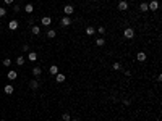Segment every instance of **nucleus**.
I'll list each match as a JSON object with an SVG mask.
<instances>
[{"label":"nucleus","instance_id":"obj_1","mask_svg":"<svg viewBox=\"0 0 162 121\" xmlns=\"http://www.w3.org/2000/svg\"><path fill=\"white\" fill-rule=\"evenodd\" d=\"M123 37L125 39H133V37H135V31H133V29H131V27H125V31H123Z\"/></svg>","mask_w":162,"mask_h":121},{"label":"nucleus","instance_id":"obj_2","mask_svg":"<svg viewBox=\"0 0 162 121\" xmlns=\"http://www.w3.org/2000/svg\"><path fill=\"white\" fill-rule=\"evenodd\" d=\"M63 13H65V15L66 16H70V15H73V13H75V7H73V5H65V7H63Z\"/></svg>","mask_w":162,"mask_h":121},{"label":"nucleus","instance_id":"obj_3","mask_svg":"<svg viewBox=\"0 0 162 121\" xmlns=\"http://www.w3.org/2000/svg\"><path fill=\"white\" fill-rule=\"evenodd\" d=\"M70 24H71V18H70V16H63L62 20H60V26H63V27H68Z\"/></svg>","mask_w":162,"mask_h":121},{"label":"nucleus","instance_id":"obj_4","mask_svg":"<svg viewBox=\"0 0 162 121\" xmlns=\"http://www.w3.org/2000/svg\"><path fill=\"white\" fill-rule=\"evenodd\" d=\"M159 8V2L157 0H151L149 3H147V10H152V12H156Z\"/></svg>","mask_w":162,"mask_h":121},{"label":"nucleus","instance_id":"obj_5","mask_svg":"<svg viewBox=\"0 0 162 121\" xmlns=\"http://www.w3.org/2000/svg\"><path fill=\"white\" fill-rule=\"evenodd\" d=\"M118 10L120 12H127L128 10V2L127 0H120L118 2Z\"/></svg>","mask_w":162,"mask_h":121},{"label":"nucleus","instance_id":"obj_6","mask_svg":"<svg viewBox=\"0 0 162 121\" xmlns=\"http://www.w3.org/2000/svg\"><path fill=\"white\" fill-rule=\"evenodd\" d=\"M41 24H42V26H50V24H52V18H50V16H44L42 20H41Z\"/></svg>","mask_w":162,"mask_h":121},{"label":"nucleus","instance_id":"obj_7","mask_svg":"<svg viewBox=\"0 0 162 121\" xmlns=\"http://www.w3.org/2000/svg\"><path fill=\"white\" fill-rule=\"evenodd\" d=\"M8 29H10V31H16V29H18V21L16 20L10 21V23H8Z\"/></svg>","mask_w":162,"mask_h":121},{"label":"nucleus","instance_id":"obj_8","mask_svg":"<svg viewBox=\"0 0 162 121\" xmlns=\"http://www.w3.org/2000/svg\"><path fill=\"white\" fill-rule=\"evenodd\" d=\"M7 78L10 79V81H13V79L18 78V73H16V71H13V70H10V71L7 73Z\"/></svg>","mask_w":162,"mask_h":121},{"label":"nucleus","instance_id":"obj_9","mask_svg":"<svg viewBox=\"0 0 162 121\" xmlns=\"http://www.w3.org/2000/svg\"><path fill=\"white\" fill-rule=\"evenodd\" d=\"M24 12H26L28 15H31V13L34 12V5H32V3H26V5H24Z\"/></svg>","mask_w":162,"mask_h":121},{"label":"nucleus","instance_id":"obj_10","mask_svg":"<svg viewBox=\"0 0 162 121\" xmlns=\"http://www.w3.org/2000/svg\"><path fill=\"white\" fill-rule=\"evenodd\" d=\"M13 90H15V87H13L12 84H7V86L3 87V92H5V94H8V95L13 94Z\"/></svg>","mask_w":162,"mask_h":121},{"label":"nucleus","instance_id":"obj_11","mask_svg":"<svg viewBox=\"0 0 162 121\" xmlns=\"http://www.w3.org/2000/svg\"><path fill=\"white\" fill-rule=\"evenodd\" d=\"M136 60H138V61H146V53H144V52H138Z\"/></svg>","mask_w":162,"mask_h":121},{"label":"nucleus","instance_id":"obj_12","mask_svg":"<svg viewBox=\"0 0 162 121\" xmlns=\"http://www.w3.org/2000/svg\"><path fill=\"white\" fill-rule=\"evenodd\" d=\"M65 79H66V76H65V74H62V73L55 74V81H57V82H63Z\"/></svg>","mask_w":162,"mask_h":121},{"label":"nucleus","instance_id":"obj_13","mask_svg":"<svg viewBox=\"0 0 162 121\" xmlns=\"http://www.w3.org/2000/svg\"><path fill=\"white\" fill-rule=\"evenodd\" d=\"M31 32H32L34 36L41 34V27H39V26H36V24H32V26H31Z\"/></svg>","mask_w":162,"mask_h":121},{"label":"nucleus","instance_id":"obj_14","mask_svg":"<svg viewBox=\"0 0 162 121\" xmlns=\"http://www.w3.org/2000/svg\"><path fill=\"white\" fill-rule=\"evenodd\" d=\"M41 73H42L41 66H34V68H32V74H34L36 78H37V76H41Z\"/></svg>","mask_w":162,"mask_h":121},{"label":"nucleus","instance_id":"obj_15","mask_svg":"<svg viewBox=\"0 0 162 121\" xmlns=\"http://www.w3.org/2000/svg\"><path fill=\"white\" fill-rule=\"evenodd\" d=\"M96 45H99V47L105 45V39H104V37H97V39H96Z\"/></svg>","mask_w":162,"mask_h":121},{"label":"nucleus","instance_id":"obj_16","mask_svg":"<svg viewBox=\"0 0 162 121\" xmlns=\"http://www.w3.org/2000/svg\"><path fill=\"white\" fill-rule=\"evenodd\" d=\"M49 73H50V74H58V68H57V65H52V66L49 68Z\"/></svg>","mask_w":162,"mask_h":121},{"label":"nucleus","instance_id":"obj_17","mask_svg":"<svg viewBox=\"0 0 162 121\" xmlns=\"http://www.w3.org/2000/svg\"><path fill=\"white\" fill-rule=\"evenodd\" d=\"M29 87H31L32 90H37L39 89V82L37 81H31V82H29Z\"/></svg>","mask_w":162,"mask_h":121},{"label":"nucleus","instance_id":"obj_18","mask_svg":"<svg viewBox=\"0 0 162 121\" xmlns=\"http://www.w3.org/2000/svg\"><path fill=\"white\" fill-rule=\"evenodd\" d=\"M28 58L31 60V61H36V60H37V53H36V52H29V55H28Z\"/></svg>","mask_w":162,"mask_h":121},{"label":"nucleus","instance_id":"obj_19","mask_svg":"<svg viewBox=\"0 0 162 121\" xmlns=\"http://www.w3.org/2000/svg\"><path fill=\"white\" fill-rule=\"evenodd\" d=\"M55 36H57V32H55L54 29H49V31H47V37H49V39H54Z\"/></svg>","mask_w":162,"mask_h":121},{"label":"nucleus","instance_id":"obj_20","mask_svg":"<svg viewBox=\"0 0 162 121\" xmlns=\"http://www.w3.org/2000/svg\"><path fill=\"white\" fill-rule=\"evenodd\" d=\"M94 32H96V29H94L93 26H88V27H86V34H88V36H93Z\"/></svg>","mask_w":162,"mask_h":121},{"label":"nucleus","instance_id":"obj_21","mask_svg":"<svg viewBox=\"0 0 162 121\" xmlns=\"http://www.w3.org/2000/svg\"><path fill=\"white\" fill-rule=\"evenodd\" d=\"M112 68H113V71H118L120 68H122V63H120V61H113Z\"/></svg>","mask_w":162,"mask_h":121},{"label":"nucleus","instance_id":"obj_22","mask_svg":"<svg viewBox=\"0 0 162 121\" xmlns=\"http://www.w3.org/2000/svg\"><path fill=\"white\" fill-rule=\"evenodd\" d=\"M139 10H141V12H149V10H147V3H139Z\"/></svg>","mask_w":162,"mask_h":121},{"label":"nucleus","instance_id":"obj_23","mask_svg":"<svg viewBox=\"0 0 162 121\" xmlns=\"http://www.w3.org/2000/svg\"><path fill=\"white\" fill-rule=\"evenodd\" d=\"M2 63H3V66H7V68H10V66H12V60H10V58H5Z\"/></svg>","mask_w":162,"mask_h":121},{"label":"nucleus","instance_id":"obj_24","mask_svg":"<svg viewBox=\"0 0 162 121\" xmlns=\"http://www.w3.org/2000/svg\"><path fill=\"white\" fill-rule=\"evenodd\" d=\"M23 63H24V57H18V58H16V65L23 66Z\"/></svg>","mask_w":162,"mask_h":121},{"label":"nucleus","instance_id":"obj_25","mask_svg":"<svg viewBox=\"0 0 162 121\" xmlns=\"http://www.w3.org/2000/svg\"><path fill=\"white\" fill-rule=\"evenodd\" d=\"M62 120H63V121H70V120H71L70 113H63V115H62Z\"/></svg>","mask_w":162,"mask_h":121},{"label":"nucleus","instance_id":"obj_26","mask_svg":"<svg viewBox=\"0 0 162 121\" xmlns=\"http://www.w3.org/2000/svg\"><path fill=\"white\" fill-rule=\"evenodd\" d=\"M7 15V8H3V7H0V18H3V16Z\"/></svg>","mask_w":162,"mask_h":121},{"label":"nucleus","instance_id":"obj_27","mask_svg":"<svg viewBox=\"0 0 162 121\" xmlns=\"http://www.w3.org/2000/svg\"><path fill=\"white\" fill-rule=\"evenodd\" d=\"M97 32H99V34H105V27L104 26H99V27H97Z\"/></svg>","mask_w":162,"mask_h":121},{"label":"nucleus","instance_id":"obj_28","mask_svg":"<svg viewBox=\"0 0 162 121\" xmlns=\"http://www.w3.org/2000/svg\"><path fill=\"white\" fill-rule=\"evenodd\" d=\"M19 10H21L19 5H13V12H15V13H19Z\"/></svg>","mask_w":162,"mask_h":121},{"label":"nucleus","instance_id":"obj_29","mask_svg":"<svg viewBox=\"0 0 162 121\" xmlns=\"http://www.w3.org/2000/svg\"><path fill=\"white\" fill-rule=\"evenodd\" d=\"M28 50H29V45H28V44H24V45H23V52H28Z\"/></svg>","mask_w":162,"mask_h":121},{"label":"nucleus","instance_id":"obj_30","mask_svg":"<svg viewBox=\"0 0 162 121\" xmlns=\"http://www.w3.org/2000/svg\"><path fill=\"white\" fill-rule=\"evenodd\" d=\"M3 2H5V3H7V5H12L13 2H15V0H3Z\"/></svg>","mask_w":162,"mask_h":121},{"label":"nucleus","instance_id":"obj_31","mask_svg":"<svg viewBox=\"0 0 162 121\" xmlns=\"http://www.w3.org/2000/svg\"><path fill=\"white\" fill-rule=\"evenodd\" d=\"M73 121H80V118H75V120H73Z\"/></svg>","mask_w":162,"mask_h":121},{"label":"nucleus","instance_id":"obj_32","mask_svg":"<svg viewBox=\"0 0 162 121\" xmlns=\"http://www.w3.org/2000/svg\"><path fill=\"white\" fill-rule=\"evenodd\" d=\"M0 121H5V120H0Z\"/></svg>","mask_w":162,"mask_h":121}]
</instances>
